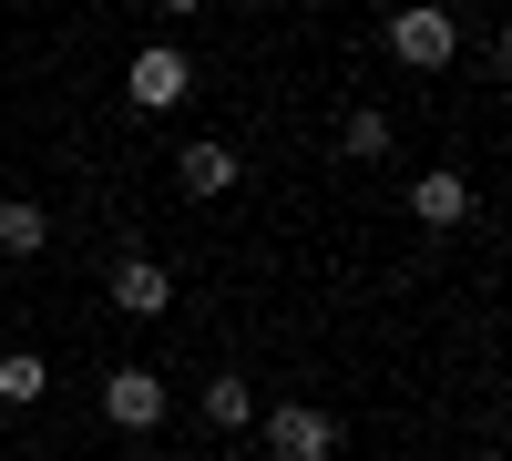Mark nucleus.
<instances>
[{"label": "nucleus", "instance_id": "1a4fd4ad", "mask_svg": "<svg viewBox=\"0 0 512 461\" xmlns=\"http://www.w3.org/2000/svg\"><path fill=\"white\" fill-rule=\"evenodd\" d=\"M205 421H216V431H246V421H256V390L236 380V369H226V380H205Z\"/></svg>", "mask_w": 512, "mask_h": 461}, {"label": "nucleus", "instance_id": "20e7f679", "mask_svg": "<svg viewBox=\"0 0 512 461\" xmlns=\"http://www.w3.org/2000/svg\"><path fill=\"white\" fill-rule=\"evenodd\" d=\"M103 421L113 431H154L164 421V380H154V369H113V380H103Z\"/></svg>", "mask_w": 512, "mask_h": 461}, {"label": "nucleus", "instance_id": "39448f33", "mask_svg": "<svg viewBox=\"0 0 512 461\" xmlns=\"http://www.w3.org/2000/svg\"><path fill=\"white\" fill-rule=\"evenodd\" d=\"M113 308H123V318H164V308H175L164 257H123V267H113Z\"/></svg>", "mask_w": 512, "mask_h": 461}, {"label": "nucleus", "instance_id": "6e6552de", "mask_svg": "<svg viewBox=\"0 0 512 461\" xmlns=\"http://www.w3.org/2000/svg\"><path fill=\"white\" fill-rule=\"evenodd\" d=\"M41 246H52V216H41L31 195H11L0 205V257H41Z\"/></svg>", "mask_w": 512, "mask_h": 461}, {"label": "nucleus", "instance_id": "9b49d317", "mask_svg": "<svg viewBox=\"0 0 512 461\" xmlns=\"http://www.w3.org/2000/svg\"><path fill=\"white\" fill-rule=\"evenodd\" d=\"M338 144H349L359 164H379V154H390V113H369V103H359L349 123H338Z\"/></svg>", "mask_w": 512, "mask_h": 461}, {"label": "nucleus", "instance_id": "f03ea898", "mask_svg": "<svg viewBox=\"0 0 512 461\" xmlns=\"http://www.w3.org/2000/svg\"><path fill=\"white\" fill-rule=\"evenodd\" d=\"M123 93H134V113H175V103L195 93V62L175 52V41H154V52L123 62Z\"/></svg>", "mask_w": 512, "mask_h": 461}, {"label": "nucleus", "instance_id": "9d476101", "mask_svg": "<svg viewBox=\"0 0 512 461\" xmlns=\"http://www.w3.org/2000/svg\"><path fill=\"white\" fill-rule=\"evenodd\" d=\"M41 390H52V369H41L31 349H11V359H0V400H11V410H31Z\"/></svg>", "mask_w": 512, "mask_h": 461}, {"label": "nucleus", "instance_id": "0eeeda50", "mask_svg": "<svg viewBox=\"0 0 512 461\" xmlns=\"http://www.w3.org/2000/svg\"><path fill=\"white\" fill-rule=\"evenodd\" d=\"M175 185H185L195 205L226 195V185H236V154H226V144H185V154H175Z\"/></svg>", "mask_w": 512, "mask_h": 461}, {"label": "nucleus", "instance_id": "f8f14e48", "mask_svg": "<svg viewBox=\"0 0 512 461\" xmlns=\"http://www.w3.org/2000/svg\"><path fill=\"white\" fill-rule=\"evenodd\" d=\"M472 461H502V451H472Z\"/></svg>", "mask_w": 512, "mask_h": 461}, {"label": "nucleus", "instance_id": "7ed1b4c3", "mask_svg": "<svg viewBox=\"0 0 512 461\" xmlns=\"http://www.w3.org/2000/svg\"><path fill=\"white\" fill-rule=\"evenodd\" d=\"M390 52H400L410 72H441V62L461 52V21H451V11H400V21H390Z\"/></svg>", "mask_w": 512, "mask_h": 461}, {"label": "nucleus", "instance_id": "423d86ee", "mask_svg": "<svg viewBox=\"0 0 512 461\" xmlns=\"http://www.w3.org/2000/svg\"><path fill=\"white\" fill-rule=\"evenodd\" d=\"M410 216H420V226H461V216H472V185H461L451 164H431V175L410 185Z\"/></svg>", "mask_w": 512, "mask_h": 461}, {"label": "nucleus", "instance_id": "f257e3e1", "mask_svg": "<svg viewBox=\"0 0 512 461\" xmlns=\"http://www.w3.org/2000/svg\"><path fill=\"white\" fill-rule=\"evenodd\" d=\"M256 431H267V461H338V421L308 400H277V410H256Z\"/></svg>", "mask_w": 512, "mask_h": 461}]
</instances>
